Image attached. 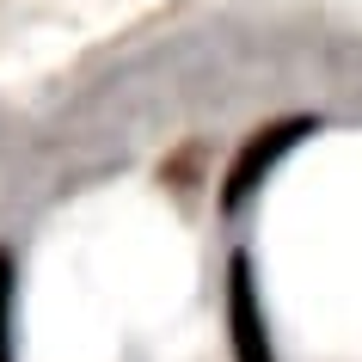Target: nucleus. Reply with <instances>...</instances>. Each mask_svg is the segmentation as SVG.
Listing matches in <instances>:
<instances>
[{
  "label": "nucleus",
  "instance_id": "nucleus-2",
  "mask_svg": "<svg viewBox=\"0 0 362 362\" xmlns=\"http://www.w3.org/2000/svg\"><path fill=\"white\" fill-rule=\"evenodd\" d=\"M228 338H233V362H276V350H270V320H264V301H258L246 252L228 258Z\"/></svg>",
  "mask_w": 362,
  "mask_h": 362
},
{
  "label": "nucleus",
  "instance_id": "nucleus-3",
  "mask_svg": "<svg viewBox=\"0 0 362 362\" xmlns=\"http://www.w3.org/2000/svg\"><path fill=\"white\" fill-rule=\"evenodd\" d=\"M13 252L0 246V362H13Z\"/></svg>",
  "mask_w": 362,
  "mask_h": 362
},
{
  "label": "nucleus",
  "instance_id": "nucleus-1",
  "mask_svg": "<svg viewBox=\"0 0 362 362\" xmlns=\"http://www.w3.org/2000/svg\"><path fill=\"white\" fill-rule=\"evenodd\" d=\"M313 129H320V117H276V123H264V129H252L246 141H240V153H233L228 178H221V215L246 209L252 197L264 191V178L283 166V153H295Z\"/></svg>",
  "mask_w": 362,
  "mask_h": 362
}]
</instances>
